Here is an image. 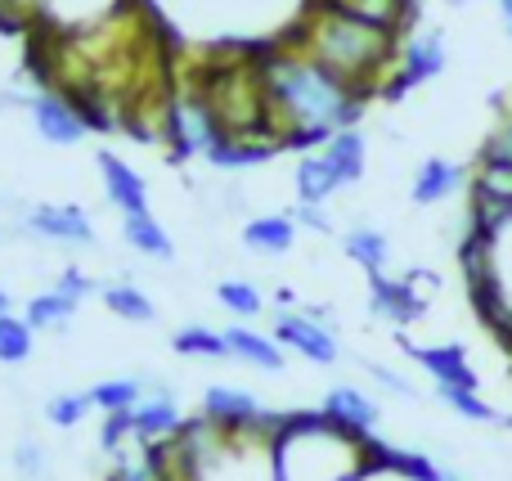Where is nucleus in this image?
I'll use <instances>...</instances> for the list:
<instances>
[{"instance_id":"nucleus-28","label":"nucleus","mask_w":512,"mask_h":481,"mask_svg":"<svg viewBox=\"0 0 512 481\" xmlns=\"http://www.w3.org/2000/svg\"><path fill=\"white\" fill-rule=\"evenodd\" d=\"M90 401H95V410H104V414L135 410V405L144 401V383L140 378H104V383L90 387Z\"/></svg>"},{"instance_id":"nucleus-38","label":"nucleus","mask_w":512,"mask_h":481,"mask_svg":"<svg viewBox=\"0 0 512 481\" xmlns=\"http://www.w3.org/2000/svg\"><path fill=\"white\" fill-rule=\"evenodd\" d=\"M0 315H9V293L0 288Z\"/></svg>"},{"instance_id":"nucleus-29","label":"nucleus","mask_w":512,"mask_h":481,"mask_svg":"<svg viewBox=\"0 0 512 481\" xmlns=\"http://www.w3.org/2000/svg\"><path fill=\"white\" fill-rule=\"evenodd\" d=\"M216 302H221L234 320H256V315L265 311L261 288L248 284V279H221V284H216Z\"/></svg>"},{"instance_id":"nucleus-24","label":"nucleus","mask_w":512,"mask_h":481,"mask_svg":"<svg viewBox=\"0 0 512 481\" xmlns=\"http://www.w3.org/2000/svg\"><path fill=\"white\" fill-rule=\"evenodd\" d=\"M81 302H72V297H63L59 288H45V293L27 297V315L23 320L32 324L36 333H63L72 324V315H77Z\"/></svg>"},{"instance_id":"nucleus-4","label":"nucleus","mask_w":512,"mask_h":481,"mask_svg":"<svg viewBox=\"0 0 512 481\" xmlns=\"http://www.w3.org/2000/svg\"><path fill=\"white\" fill-rule=\"evenodd\" d=\"M221 140V126H216L207 99L194 86L176 90L167 99V144L176 158H207V149Z\"/></svg>"},{"instance_id":"nucleus-11","label":"nucleus","mask_w":512,"mask_h":481,"mask_svg":"<svg viewBox=\"0 0 512 481\" xmlns=\"http://www.w3.org/2000/svg\"><path fill=\"white\" fill-rule=\"evenodd\" d=\"M95 167H99V180H104L108 203H113L117 212L122 216L149 212V185H144V176L131 162H122L117 153H95Z\"/></svg>"},{"instance_id":"nucleus-12","label":"nucleus","mask_w":512,"mask_h":481,"mask_svg":"<svg viewBox=\"0 0 512 481\" xmlns=\"http://www.w3.org/2000/svg\"><path fill=\"white\" fill-rule=\"evenodd\" d=\"M135 0H45L41 5V23L50 32H86V27H99L104 18L122 14Z\"/></svg>"},{"instance_id":"nucleus-20","label":"nucleus","mask_w":512,"mask_h":481,"mask_svg":"<svg viewBox=\"0 0 512 481\" xmlns=\"http://www.w3.org/2000/svg\"><path fill=\"white\" fill-rule=\"evenodd\" d=\"M292 189H297V203H328V198L342 189V180H337L333 162H328L324 153L310 149L306 158L297 162V171H292Z\"/></svg>"},{"instance_id":"nucleus-16","label":"nucleus","mask_w":512,"mask_h":481,"mask_svg":"<svg viewBox=\"0 0 512 481\" xmlns=\"http://www.w3.org/2000/svg\"><path fill=\"white\" fill-rule=\"evenodd\" d=\"M131 428H135V437H144L149 446H158V441H171L180 428H185L176 396H167V392L144 396V401L131 410Z\"/></svg>"},{"instance_id":"nucleus-41","label":"nucleus","mask_w":512,"mask_h":481,"mask_svg":"<svg viewBox=\"0 0 512 481\" xmlns=\"http://www.w3.org/2000/svg\"><path fill=\"white\" fill-rule=\"evenodd\" d=\"M508 117H512V113H508Z\"/></svg>"},{"instance_id":"nucleus-32","label":"nucleus","mask_w":512,"mask_h":481,"mask_svg":"<svg viewBox=\"0 0 512 481\" xmlns=\"http://www.w3.org/2000/svg\"><path fill=\"white\" fill-rule=\"evenodd\" d=\"M90 410H95L90 392H59V396H50V401H45V419H50L54 428H77Z\"/></svg>"},{"instance_id":"nucleus-15","label":"nucleus","mask_w":512,"mask_h":481,"mask_svg":"<svg viewBox=\"0 0 512 481\" xmlns=\"http://www.w3.org/2000/svg\"><path fill=\"white\" fill-rule=\"evenodd\" d=\"M319 410H324L337 428L355 432V437H373V428H378V419H382L378 405H373L369 396H364L360 387H351V383L333 387V392L324 396V405H319Z\"/></svg>"},{"instance_id":"nucleus-18","label":"nucleus","mask_w":512,"mask_h":481,"mask_svg":"<svg viewBox=\"0 0 512 481\" xmlns=\"http://www.w3.org/2000/svg\"><path fill=\"white\" fill-rule=\"evenodd\" d=\"M225 342H230V356L243 360V365L261 369V374H283V347L274 333H256V329H225Z\"/></svg>"},{"instance_id":"nucleus-33","label":"nucleus","mask_w":512,"mask_h":481,"mask_svg":"<svg viewBox=\"0 0 512 481\" xmlns=\"http://www.w3.org/2000/svg\"><path fill=\"white\" fill-rule=\"evenodd\" d=\"M50 288H59V293H63V297H72V302H86L90 293H99L95 279H90L86 270H77V266H63L59 275H54V284H50Z\"/></svg>"},{"instance_id":"nucleus-3","label":"nucleus","mask_w":512,"mask_h":481,"mask_svg":"<svg viewBox=\"0 0 512 481\" xmlns=\"http://www.w3.org/2000/svg\"><path fill=\"white\" fill-rule=\"evenodd\" d=\"M373 459V441L337 428L319 414H283L274 432V473L279 481H360Z\"/></svg>"},{"instance_id":"nucleus-10","label":"nucleus","mask_w":512,"mask_h":481,"mask_svg":"<svg viewBox=\"0 0 512 481\" xmlns=\"http://www.w3.org/2000/svg\"><path fill=\"white\" fill-rule=\"evenodd\" d=\"M198 410H203V419L221 423V428L230 432H243V428H256V423L265 419L261 401H256L252 392H243V387H230V383H216L203 392V401H198Z\"/></svg>"},{"instance_id":"nucleus-25","label":"nucleus","mask_w":512,"mask_h":481,"mask_svg":"<svg viewBox=\"0 0 512 481\" xmlns=\"http://www.w3.org/2000/svg\"><path fill=\"white\" fill-rule=\"evenodd\" d=\"M171 351L185 360H230V342L225 329H207V324H185V329L171 333Z\"/></svg>"},{"instance_id":"nucleus-17","label":"nucleus","mask_w":512,"mask_h":481,"mask_svg":"<svg viewBox=\"0 0 512 481\" xmlns=\"http://www.w3.org/2000/svg\"><path fill=\"white\" fill-rule=\"evenodd\" d=\"M292 243H297L292 212H265L243 225V248L256 252V257H283V252H292Z\"/></svg>"},{"instance_id":"nucleus-1","label":"nucleus","mask_w":512,"mask_h":481,"mask_svg":"<svg viewBox=\"0 0 512 481\" xmlns=\"http://www.w3.org/2000/svg\"><path fill=\"white\" fill-rule=\"evenodd\" d=\"M265 108H270V135L288 149H319L337 131L355 126L369 99L355 95L346 81H337L328 68H319L310 54H301L288 41L256 45Z\"/></svg>"},{"instance_id":"nucleus-19","label":"nucleus","mask_w":512,"mask_h":481,"mask_svg":"<svg viewBox=\"0 0 512 481\" xmlns=\"http://www.w3.org/2000/svg\"><path fill=\"white\" fill-rule=\"evenodd\" d=\"M319 153L333 162L342 189L346 185H360V180H364V167H369V144H364V135L355 131V126H346V131H337L328 144H319Z\"/></svg>"},{"instance_id":"nucleus-36","label":"nucleus","mask_w":512,"mask_h":481,"mask_svg":"<svg viewBox=\"0 0 512 481\" xmlns=\"http://www.w3.org/2000/svg\"><path fill=\"white\" fill-rule=\"evenodd\" d=\"M292 221L310 225V230H328V216H324V203H297V207H292Z\"/></svg>"},{"instance_id":"nucleus-37","label":"nucleus","mask_w":512,"mask_h":481,"mask_svg":"<svg viewBox=\"0 0 512 481\" xmlns=\"http://www.w3.org/2000/svg\"><path fill=\"white\" fill-rule=\"evenodd\" d=\"M495 5H499V14L504 18H512V0H495Z\"/></svg>"},{"instance_id":"nucleus-34","label":"nucleus","mask_w":512,"mask_h":481,"mask_svg":"<svg viewBox=\"0 0 512 481\" xmlns=\"http://www.w3.org/2000/svg\"><path fill=\"white\" fill-rule=\"evenodd\" d=\"M364 369H369V374L373 378H378V387H382V392H391V396H400V401H414V387H409L405 383V378H400L396 374V369H387V365H373V360H364Z\"/></svg>"},{"instance_id":"nucleus-30","label":"nucleus","mask_w":512,"mask_h":481,"mask_svg":"<svg viewBox=\"0 0 512 481\" xmlns=\"http://www.w3.org/2000/svg\"><path fill=\"white\" fill-rule=\"evenodd\" d=\"M436 396H441L445 410H454L459 419H468V423H504L495 414V405L481 401V392H472V387H445V383H436Z\"/></svg>"},{"instance_id":"nucleus-8","label":"nucleus","mask_w":512,"mask_h":481,"mask_svg":"<svg viewBox=\"0 0 512 481\" xmlns=\"http://www.w3.org/2000/svg\"><path fill=\"white\" fill-rule=\"evenodd\" d=\"M274 338H279V347H292L301 360H310V365H337V338L328 333L324 320H315V315H297V311H274Z\"/></svg>"},{"instance_id":"nucleus-31","label":"nucleus","mask_w":512,"mask_h":481,"mask_svg":"<svg viewBox=\"0 0 512 481\" xmlns=\"http://www.w3.org/2000/svg\"><path fill=\"white\" fill-rule=\"evenodd\" d=\"M32 324L18 315H0V365H23L32 356Z\"/></svg>"},{"instance_id":"nucleus-27","label":"nucleus","mask_w":512,"mask_h":481,"mask_svg":"<svg viewBox=\"0 0 512 481\" xmlns=\"http://www.w3.org/2000/svg\"><path fill=\"white\" fill-rule=\"evenodd\" d=\"M99 297H104L108 311H113L117 320H126V324H153V320H158L149 293H144V288H135V284H104V288H99Z\"/></svg>"},{"instance_id":"nucleus-2","label":"nucleus","mask_w":512,"mask_h":481,"mask_svg":"<svg viewBox=\"0 0 512 481\" xmlns=\"http://www.w3.org/2000/svg\"><path fill=\"white\" fill-rule=\"evenodd\" d=\"M400 36L405 32H391V27L369 23L360 14H346V9L328 5V0H306L301 14L279 32V41L297 45L319 68H328L337 81H346L355 95L373 99L382 95L387 77L396 72L400 45H405Z\"/></svg>"},{"instance_id":"nucleus-5","label":"nucleus","mask_w":512,"mask_h":481,"mask_svg":"<svg viewBox=\"0 0 512 481\" xmlns=\"http://www.w3.org/2000/svg\"><path fill=\"white\" fill-rule=\"evenodd\" d=\"M445 63H450V50H445V36L441 32L405 36L400 59H396V72H391L387 86H382V99H400L405 90H414V86H423V81L441 77Z\"/></svg>"},{"instance_id":"nucleus-23","label":"nucleus","mask_w":512,"mask_h":481,"mask_svg":"<svg viewBox=\"0 0 512 481\" xmlns=\"http://www.w3.org/2000/svg\"><path fill=\"white\" fill-rule=\"evenodd\" d=\"M342 252L364 270V275H382L391 261V239L373 225H355V230L342 234Z\"/></svg>"},{"instance_id":"nucleus-40","label":"nucleus","mask_w":512,"mask_h":481,"mask_svg":"<svg viewBox=\"0 0 512 481\" xmlns=\"http://www.w3.org/2000/svg\"><path fill=\"white\" fill-rule=\"evenodd\" d=\"M504 428H512V419H504Z\"/></svg>"},{"instance_id":"nucleus-9","label":"nucleus","mask_w":512,"mask_h":481,"mask_svg":"<svg viewBox=\"0 0 512 481\" xmlns=\"http://www.w3.org/2000/svg\"><path fill=\"white\" fill-rule=\"evenodd\" d=\"M23 225L32 234H41V239L63 243V248H90V243H95V225H90V216L81 212V207H72V203H41V207H32Z\"/></svg>"},{"instance_id":"nucleus-22","label":"nucleus","mask_w":512,"mask_h":481,"mask_svg":"<svg viewBox=\"0 0 512 481\" xmlns=\"http://www.w3.org/2000/svg\"><path fill=\"white\" fill-rule=\"evenodd\" d=\"M274 153H283L274 140H230V135H221V140L207 149V162L221 171H248V167L270 162Z\"/></svg>"},{"instance_id":"nucleus-14","label":"nucleus","mask_w":512,"mask_h":481,"mask_svg":"<svg viewBox=\"0 0 512 481\" xmlns=\"http://www.w3.org/2000/svg\"><path fill=\"white\" fill-rule=\"evenodd\" d=\"M468 180H472L468 167H459V162H450V158H427L423 167L414 171V185H409V203L436 207V203H445V198L459 194Z\"/></svg>"},{"instance_id":"nucleus-21","label":"nucleus","mask_w":512,"mask_h":481,"mask_svg":"<svg viewBox=\"0 0 512 481\" xmlns=\"http://www.w3.org/2000/svg\"><path fill=\"white\" fill-rule=\"evenodd\" d=\"M122 239H126V248H135L140 257H153V261H171V257H176V243H171V234L162 230V221L153 212L122 216Z\"/></svg>"},{"instance_id":"nucleus-26","label":"nucleus","mask_w":512,"mask_h":481,"mask_svg":"<svg viewBox=\"0 0 512 481\" xmlns=\"http://www.w3.org/2000/svg\"><path fill=\"white\" fill-rule=\"evenodd\" d=\"M328 5L346 9V14H360L369 23H382L391 32H405L414 23V0H328Z\"/></svg>"},{"instance_id":"nucleus-7","label":"nucleus","mask_w":512,"mask_h":481,"mask_svg":"<svg viewBox=\"0 0 512 481\" xmlns=\"http://www.w3.org/2000/svg\"><path fill=\"white\" fill-rule=\"evenodd\" d=\"M27 113H32V126L45 144H59V149H72V144L86 140L90 122L77 108V99L63 95V90H41V95L27 99Z\"/></svg>"},{"instance_id":"nucleus-39","label":"nucleus","mask_w":512,"mask_h":481,"mask_svg":"<svg viewBox=\"0 0 512 481\" xmlns=\"http://www.w3.org/2000/svg\"><path fill=\"white\" fill-rule=\"evenodd\" d=\"M504 27H508V36H512V18H504Z\"/></svg>"},{"instance_id":"nucleus-35","label":"nucleus","mask_w":512,"mask_h":481,"mask_svg":"<svg viewBox=\"0 0 512 481\" xmlns=\"http://www.w3.org/2000/svg\"><path fill=\"white\" fill-rule=\"evenodd\" d=\"M14 464H18V473H23V477H41V468H45L41 446H36V441H23V446H18V455H14Z\"/></svg>"},{"instance_id":"nucleus-13","label":"nucleus","mask_w":512,"mask_h":481,"mask_svg":"<svg viewBox=\"0 0 512 481\" xmlns=\"http://www.w3.org/2000/svg\"><path fill=\"white\" fill-rule=\"evenodd\" d=\"M405 356L414 360V365H423L436 383L472 387V392H481V378H477V369L468 365V351H463L459 342H445V347H409L405 342Z\"/></svg>"},{"instance_id":"nucleus-6","label":"nucleus","mask_w":512,"mask_h":481,"mask_svg":"<svg viewBox=\"0 0 512 481\" xmlns=\"http://www.w3.org/2000/svg\"><path fill=\"white\" fill-rule=\"evenodd\" d=\"M423 275L427 270H409L405 279L369 275V311H373V320H387V324H396V329L423 320V311H427L423 284L432 288V279H423Z\"/></svg>"}]
</instances>
